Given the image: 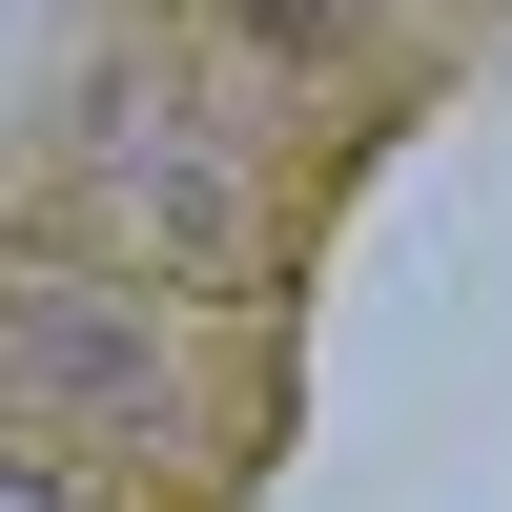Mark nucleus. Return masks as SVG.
<instances>
[{
	"instance_id": "nucleus-1",
	"label": "nucleus",
	"mask_w": 512,
	"mask_h": 512,
	"mask_svg": "<svg viewBox=\"0 0 512 512\" xmlns=\"http://www.w3.org/2000/svg\"><path fill=\"white\" fill-rule=\"evenodd\" d=\"M0 512H103V492H82L62 451H21V431H0Z\"/></svg>"
}]
</instances>
